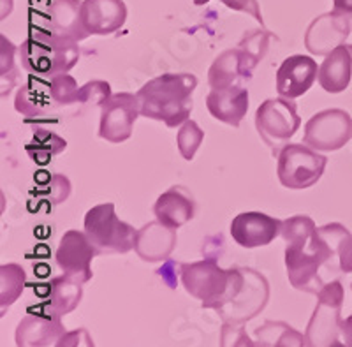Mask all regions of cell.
Segmentation results:
<instances>
[{"mask_svg": "<svg viewBox=\"0 0 352 347\" xmlns=\"http://www.w3.org/2000/svg\"><path fill=\"white\" fill-rule=\"evenodd\" d=\"M85 233L97 254H125L134 249L138 231L116 217L115 204L104 203L88 210L85 215Z\"/></svg>", "mask_w": 352, "mask_h": 347, "instance_id": "obj_6", "label": "cell"}, {"mask_svg": "<svg viewBox=\"0 0 352 347\" xmlns=\"http://www.w3.org/2000/svg\"><path fill=\"white\" fill-rule=\"evenodd\" d=\"M97 255L96 247L88 240L87 233L71 231L65 233L60 240V245L56 249V263L67 275L74 277L80 282H88L92 279V260Z\"/></svg>", "mask_w": 352, "mask_h": 347, "instance_id": "obj_12", "label": "cell"}, {"mask_svg": "<svg viewBox=\"0 0 352 347\" xmlns=\"http://www.w3.org/2000/svg\"><path fill=\"white\" fill-rule=\"evenodd\" d=\"M111 97V88L106 81H90L80 88V103L87 106H104Z\"/></svg>", "mask_w": 352, "mask_h": 347, "instance_id": "obj_30", "label": "cell"}, {"mask_svg": "<svg viewBox=\"0 0 352 347\" xmlns=\"http://www.w3.org/2000/svg\"><path fill=\"white\" fill-rule=\"evenodd\" d=\"M176 229L168 228L162 222H148L136 233L134 251L143 261L159 263L168 260L176 247Z\"/></svg>", "mask_w": 352, "mask_h": 347, "instance_id": "obj_20", "label": "cell"}, {"mask_svg": "<svg viewBox=\"0 0 352 347\" xmlns=\"http://www.w3.org/2000/svg\"><path fill=\"white\" fill-rule=\"evenodd\" d=\"M140 115L141 106L138 96L129 92L115 94L100 108L99 136L108 143H124L131 138Z\"/></svg>", "mask_w": 352, "mask_h": 347, "instance_id": "obj_11", "label": "cell"}, {"mask_svg": "<svg viewBox=\"0 0 352 347\" xmlns=\"http://www.w3.org/2000/svg\"><path fill=\"white\" fill-rule=\"evenodd\" d=\"M25 288V271L20 264H2L0 266V308L2 314L6 307L20 298Z\"/></svg>", "mask_w": 352, "mask_h": 347, "instance_id": "obj_26", "label": "cell"}, {"mask_svg": "<svg viewBox=\"0 0 352 347\" xmlns=\"http://www.w3.org/2000/svg\"><path fill=\"white\" fill-rule=\"evenodd\" d=\"M39 189H34V194L41 196L44 200H48L52 204L64 203L71 194V182L67 176L62 175H50L48 182H41L37 180Z\"/></svg>", "mask_w": 352, "mask_h": 347, "instance_id": "obj_29", "label": "cell"}, {"mask_svg": "<svg viewBox=\"0 0 352 347\" xmlns=\"http://www.w3.org/2000/svg\"><path fill=\"white\" fill-rule=\"evenodd\" d=\"M340 340H342V346L352 347V315L351 317H347L345 321H342Z\"/></svg>", "mask_w": 352, "mask_h": 347, "instance_id": "obj_33", "label": "cell"}, {"mask_svg": "<svg viewBox=\"0 0 352 347\" xmlns=\"http://www.w3.org/2000/svg\"><path fill=\"white\" fill-rule=\"evenodd\" d=\"M229 9L232 11H240V12H247L250 17L256 18L261 25H263V17H261V9L259 4H257V0H222Z\"/></svg>", "mask_w": 352, "mask_h": 347, "instance_id": "obj_31", "label": "cell"}, {"mask_svg": "<svg viewBox=\"0 0 352 347\" xmlns=\"http://www.w3.org/2000/svg\"><path fill=\"white\" fill-rule=\"evenodd\" d=\"M349 18L351 17L336 11L316 18L305 34V46L308 52L314 55H328L336 46L344 44L351 28Z\"/></svg>", "mask_w": 352, "mask_h": 347, "instance_id": "obj_14", "label": "cell"}, {"mask_svg": "<svg viewBox=\"0 0 352 347\" xmlns=\"http://www.w3.org/2000/svg\"><path fill=\"white\" fill-rule=\"evenodd\" d=\"M21 65L41 78H53L71 71L80 60L78 41L58 36L48 28H34L20 46Z\"/></svg>", "mask_w": 352, "mask_h": 347, "instance_id": "obj_4", "label": "cell"}, {"mask_svg": "<svg viewBox=\"0 0 352 347\" xmlns=\"http://www.w3.org/2000/svg\"><path fill=\"white\" fill-rule=\"evenodd\" d=\"M351 236L342 224L331 222L316 228L307 236L287 240L285 266L292 288L317 295L328 282L322 271L336 273L340 268L342 247Z\"/></svg>", "mask_w": 352, "mask_h": 347, "instance_id": "obj_1", "label": "cell"}, {"mask_svg": "<svg viewBox=\"0 0 352 347\" xmlns=\"http://www.w3.org/2000/svg\"><path fill=\"white\" fill-rule=\"evenodd\" d=\"M196 87L197 78L188 72H166L153 78L136 94L141 116L164 122L171 129L185 124L192 112Z\"/></svg>", "mask_w": 352, "mask_h": 347, "instance_id": "obj_2", "label": "cell"}, {"mask_svg": "<svg viewBox=\"0 0 352 347\" xmlns=\"http://www.w3.org/2000/svg\"><path fill=\"white\" fill-rule=\"evenodd\" d=\"M333 11L352 17V0H333Z\"/></svg>", "mask_w": 352, "mask_h": 347, "instance_id": "obj_34", "label": "cell"}, {"mask_svg": "<svg viewBox=\"0 0 352 347\" xmlns=\"http://www.w3.org/2000/svg\"><path fill=\"white\" fill-rule=\"evenodd\" d=\"M340 270L345 273H352V236L345 242L340 252Z\"/></svg>", "mask_w": 352, "mask_h": 347, "instance_id": "obj_32", "label": "cell"}, {"mask_svg": "<svg viewBox=\"0 0 352 347\" xmlns=\"http://www.w3.org/2000/svg\"><path fill=\"white\" fill-rule=\"evenodd\" d=\"M81 284L83 282L67 275V273L46 284V288H44L46 295H43V298L46 299L44 311L55 312L58 315H65L74 311L80 305L81 296H83Z\"/></svg>", "mask_w": 352, "mask_h": 347, "instance_id": "obj_24", "label": "cell"}, {"mask_svg": "<svg viewBox=\"0 0 352 347\" xmlns=\"http://www.w3.org/2000/svg\"><path fill=\"white\" fill-rule=\"evenodd\" d=\"M352 52L349 46L340 44L328 53L319 67V83L329 94H340L351 83Z\"/></svg>", "mask_w": 352, "mask_h": 347, "instance_id": "obj_22", "label": "cell"}, {"mask_svg": "<svg viewBox=\"0 0 352 347\" xmlns=\"http://www.w3.org/2000/svg\"><path fill=\"white\" fill-rule=\"evenodd\" d=\"M351 289H352V286H351Z\"/></svg>", "mask_w": 352, "mask_h": 347, "instance_id": "obj_37", "label": "cell"}, {"mask_svg": "<svg viewBox=\"0 0 352 347\" xmlns=\"http://www.w3.org/2000/svg\"><path fill=\"white\" fill-rule=\"evenodd\" d=\"M127 20L124 0H85L81 2V23L94 36H109L120 30Z\"/></svg>", "mask_w": 352, "mask_h": 347, "instance_id": "obj_17", "label": "cell"}, {"mask_svg": "<svg viewBox=\"0 0 352 347\" xmlns=\"http://www.w3.org/2000/svg\"><path fill=\"white\" fill-rule=\"evenodd\" d=\"M247 271L224 270L213 257L197 263L182 264V284L185 291L203 302L204 308L220 312L231 304L234 296L243 288Z\"/></svg>", "mask_w": 352, "mask_h": 347, "instance_id": "obj_3", "label": "cell"}, {"mask_svg": "<svg viewBox=\"0 0 352 347\" xmlns=\"http://www.w3.org/2000/svg\"><path fill=\"white\" fill-rule=\"evenodd\" d=\"M319 78V67L307 55H292L282 62L276 71V92L287 99H296L307 94Z\"/></svg>", "mask_w": 352, "mask_h": 347, "instance_id": "obj_15", "label": "cell"}, {"mask_svg": "<svg viewBox=\"0 0 352 347\" xmlns=\"http://www.w3.org/2000/svg\"><path fill=\"white\" fill-rule=\"evenodd\" d=\"M301 125L296 104L287 97L264 101L257 108L256 127L264 143L273 152H280L278 148L285 147L292 136L296 134Z\"/></svg>", "mask_w": 352, "mask_h": 347, "instance_id": "obj_9", "label": "cell"}, {"mask_svg": "<svg viewBox=\"0 0 352 347\" xmlns=\"http://www.w3.org/2000/svg\"><path fill=\"white\" fill-rule=\"evenodd\" d=\"M203 129H201L194 120H187V122L182 125L180 131H178V138H176V143H178V150H180L182 157H184L185 160H192L197 152V148L203 143Z\"/></svg>", "mask_w": 352, "mask_h": 347, "instance_id": "obj_27", "label": "cell"}, {"mask_svg": "<svg viewBox=\"0 0 352 347\" xmlns=\"http://www.w3.org/2000/svg\"><path fill=\"white\" fill-rule=\"evenodd\" d=\"M64 335L65 328L60 323V315L44 311L39 314H28L20 321L16 330V346H58Z\"/></svg>", "mask_w": 352, "mask_h": 347, "instance_id": "obj_16", "label": "cell"}, {"mask_svg": "<svg viewBox=\"0 0 352 347\" xmlns=\"http://www.w3.org/2000/svg\"><path fill=\"white\" fill-rule=\"evenodd\" d=\"M210 0H194V4L196 6H204V4H208Z\"/></svg>", "mask_w": 352, "mask_h": 347, "instance_id": "obj_35", "label": "cell"}, {"mask_svg": "<svg viewBox=\"0 0 352 347\" xmlns=\"http://www.w3.org/2000/svg\"><path fill=\"white\" fill-rule=\"evenodd\" d=\"M349 48H351V52H352V44H349Z\"/></svg>", "mask_w": 352, "mask_h": 347, "instance_id": "obj_36", "label": "cell"}, {"mask_svg": "<svg viewBox=\"0 0 352 347\" xmlns=\"http://www.w3.org/2000/svg\"><path fill=\"white\" fill-rule=\"evenodd\" d=\"M328 159L319 150L298 143H289L278 152L276 175L287 189H308L316 185L324 173Z\"/></svg>", "mask_w": 352, "mask_h": 347, "instance_id": "obj_8", "label": "cell"}, {"mask_svg": "<svg viewBox=\"0 0 352 347\" xmlns=\"http://www.w3.org/2000/svg\"><path fill=\"white\" fill-rule=\"evenodd\" d=\"M153 213L159 222L171 229H178L194 219L196 203L187 189L173 185L164 194L159 196V200L153 204Z\"/></svg>", "mask_w": 352, "mask_h": 347, "instance_id": "obj_19", "label": "cell"}, {"mask_svg": "<svg viewBox=\"0 0 352 347\" xmlns=\"http://www.w3.org/2000/svg\"><path fill=\"white\" fill-rule=\"evenodd\" d=\"M317 305L314 315L308 321L307 333H305V346H342L340 340V312L344 304V286L340 280H329L317 293Z\"/></svg>", "mask_w": 352, "mask_h": 347, "instance_id": "obj_7", "label": "cell"}, {"mask_svg": "<svg viewBox=\"0 0 352 347\" xmlns=\"http://www.w3.org/2000/svg\"><path fill=\"white\" fill-rule=\"evenodd\" d=\"M46 28L74 41H83L90 36L81 23V4L78 0H55L50 8Z\"/></svg>", "mask_w": 352, "mask_h": 347, "instance_id": "obj_23", "label": "cell"}, {"mask_svg": "<svg viewBox=\"0 0 352 347\" xmlns=\"http://www.w3.org/2000/svg\"><path fill=\"white\" fill-rule=\"evenodd\" d=\"M14 108L21 115L34 116V118H44L58 109L50 81L39 80L36 74H32L27 83L18 90Z\"/></svg>", "mask_w": 352, "mask_h": 347, "instance_id": "obj_21", "label": "cell"}, {"mask_svg": "<svg viewBox=\"0 0 352 347\" xmlns=\"http://www.w3.org/2000/svg\"><path fill=\"white\" fill-rule=\"evenodd\" d=\"M65 148H67V141H65L64 138L56 136L55 132L46 131V129H37V131L34 132L30 143L25 147V150H27L28 157H30L34 162L44 166V164H48L53 157L58 156L60 152H64Z\"/></svg>", "mask_w": 352, "mask_h": 347, "instance_id": "obj_25", "label": "cell"}, {"mask_svg": "<svg viewBox=\"0 0 352 347\" xmlns=\"http://www.w3.org/2000/svg\"><path fill=\"white\" fill-rule=\"evenodd\" d=\"M282 231V220L263 212L238 213L231 222V236L240 247L256 249L272 244Z\"/></svg>", "mask_w": 352, "mask_h": 347, "instance_id": "obj_13", "label": "cell"}, {"mask_svg": "<svg viewBox=\"0 0 352 347\" xmlns=\"http://www.w3.org/2000/svg\"><path fill=\"white\" fill-rule=\"evenodd\" d=\"M206 108L213 118L232 127H240L248 112V90L243 85L212 88L206 97Z\"/></svg>", "mask_w": 352, "mask_h": 347, "instance_id": "obj_18", "label": "cell"}, {"mask_svg": "<svg viewBox=\"0 0 352 347\" xmlns=\"http://www.w3.org/2000/svg\"><path fill=\"white\" fill-rule=\"evenodd\" d=\"M352 138V118L338 108L324 109L308 120L305 125L303 143L319 152H335L345 147Z\"/></svg>", "mask_w": 352, "mask_h": 347, "instance_id": "obj_10", "label": "cell"}, {"mask_svg": "<svg viewBox=\"0 0 352 347\" xmlns=\"http://www.w3.org/2000/svg\"><path fill=\"white\" fill-rule=\"evenodd\" d=\"M268 50V36L254 32L241 41L234 50L220 53L208 71V83L212 88L243 85L250 81L252 71Z\"/></svg>", "mask_w": 352, "mask_h": 347, "instance_id": "obj_5", "label": "cell"}, {"mask_svg": "<svg viewBox=\"0 0 352 347\" xmlns=\"http://www.w3.org/2000/svg\"><path fill=\"white\" fill-rule=\"evenodd\" d=\"M50 85H52L53 97H55V103L58 108L80 103V88H78L76 80L69 76L67 72L50 78Z\"/></svg>", "mask_w": 352, "mask_h": 347, "instance_id": "obj_28", "label": "cell"}]
</instances>
